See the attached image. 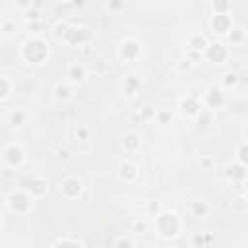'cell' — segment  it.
Masks as SVG:
<instances>
[{"label": "cell", "instance_id": "f546056e", "mask_svg": "<svg viewBox=\"0 0 248 248\" xmlns=\"http://www.w3.org/2000/svg\"><path fill=\"white\" fill-rule=\"evenodd\" d=\"M76 136H78L79 140H87V138H89V128H85V126H81V128H78V132H76Z\"/></svg>", "mask_w": 248, "mask_h": 248}, {"label": "cell", "instance_id": "30bf717a", "mask_svg": "<svg viewBox=\"0 0 248 248\" xmlns=\"http://www.w3.org/2000/svg\"><path fill=\"white\" fill-rule=\"evenodd\" d=\"M81 190H83V184H81V180L76 178V176H68V178H64L62 184H60V192H62V196L68 198V200H76V198L81 194Z\"/></svg>", "mask_w": 248, "mask_h": 248}, {"label": "cell", "instance_id": "4fadbf2b", "mask_svg": "<svg viewBox=\"0 0 248 248\" xmlns=\"http://www.w3.org/2000/svg\"><path fill=\"white\" fill-rule=\"evenodd\" d=\"M66 78H68V81H70V83H83V81H85V78H87V72H85V68H83L81 64L74 62V64H70V66H68Z\"/></svg>", "mask_w": 248, "mask_h": 248}, {"label": "cell", "instance_id": "d6986e66", "mask_svg": "<svg viewBox=\"0 0 248 248\" xmlns=\"http://www.w3.org/2000/svg\"><path fill=\"white\" fill-rule=\"evenodd\" d=\"M140 136L136 134V132H128L126 136H124V140H122V147L126 149V151H130V153H134V151H138L140 149Z\"/></svg>", "mask_w": 248, "mask_h": 248}, {"label": "cell", "instance_id": "ac0fdd59", "mask_svg": "<svg viewBox=\"0 0 248 248\" xmlns=\"http://www.w3.org/2000/svg\"><path fill=\"white\" fill-rule=\"evenodd\" d=\"M25 122H27V112L21 110V108H16V110H12L8 114V124L12 128H21Z\"/></svg>", "mask_w": 248, "mask_h": 248}, {"label": "cell", "instance_id": "277c9868", "mask_svg": "<svg viewBox=\"0 0 248 248\" xmlns=\"http://www.w3.org/2000/svg\"><path fill=\"white\" fill-rule=\"evenodd\" d=\"M225 101H227V97H225L223 89L217 87V85H209V87L205 89V93H203L202 105L205 107V110L211 112V110H219V108L225 105Z\"/></svg>", "mask_w": 248, "mask_h": 248}, {"label": "cell", "instance_id": "3957f363", "mask_svg": "<svg viewBox=\"0 0 248 248\" xmlns=\"http://www.w3.org/2000/svg\"><path fill=\"white\" fill-rule=\"evenodd\" d=\"M31 203H33V196L27 194L25 190H17V192H12L6 200V205L10 207V211L14 213H27L31 209Z\"/></svg>", "mask_w": 248, "mask_h": 248}, {"label": "cell", "instance_id": "e0dca14e", "mask_svg": "<svg viewBox=\"0 0 248 248\" xmlns=\"http://www.w3.org/2000/svg\"><path fill=\"white\" fill-rule=\"evenodd\" d=\"M188 211H190L192 217H196V219H203V217H207L209 207H207V203H205L203 200H194V202L190 203Z\"/></svg>", "mask_w": 248, "mask_h": 248}, {"label": "cell", "instance_id": "f1b7e54d", "mask_svg": "<svg viewBox=\"0 0 248 248\" xmlns=\"http://www.w3.org/2000/svg\"><path fill=\"white\" fill-rule=\"evenodd\" d=\"M116 248H134V242L130 238H118L116 240Z\"/></svg>", "mask_w": 248, "mask_h": 248}, {"label": "cell", "instance_id": "8fae6325", "mask_svg": "<svg viewBox=\"0 0 248 248\" xmlns=\"http://www.w3.org/2000/svg\"><path fill=\"white\" fill-rule=\"evenodd\" d=\"M202 110H203L202 99L196 97V95H186V97L180 101V112H182L184 116H198Z\"/></svg>", "mask_w": 248, "mask_h": 248}, {"label": "cell", "instance_id": "d6a6232c", "mask_svg": "<svg viewBox=\"0 0 248 248\" xmlns=\"http://www.w3.org/2000/svg\"><path fill=\"white\" fill-rule=\"evenodd\" d=\"M244 138H246V143H248V126L244 128Z\"/></svg>", "mask_w": 248, "mask_h": 248}, {"label": "cell", "instance_id": "4dcf8cb0", "mask_svg": "<svg viewBox=\"0 0 248 248\" xmlns=\"http://www.w3.org/2000/svg\"><path fill=\"white\" fill-rule=\"evenodd\" d=\"M134 232H138V234L145 232V223H143V221H136V223H134Z\"/></svg>", "mask_w": 248, "mask_h": 248}, {"label": "cell", "instance_id": "7c38bea8", "mask_svg": "<svg viewBox=\"0 0 248 248\" xmlns=\"http://www.w3.org/2000/svg\"><path fill=\"white\" fill-rule=\"evenodd\" d=\"M225 174H227V178H229L232 184H242V182L246 180V176H248V170H246V167H242V165L236 161V163L227 165Z\"/></svg>", "mask_w": 248, "mask_h": 248}, {"label": "cell", "instance_id": "7a4b0ae2", "mask_svg": "<svg viewBox=\"0 0 248 248\" xmlns=\"http://www.w3.org/2000/svg\"><path fill=\"white\" fill-rule=\"evenodd\" d=\"M48 56V45L41 37H29L21 45V58L29 64H41Z\"/></svg>", "mask_w": 248, "mask_h": 248}, {"label": "cell", "instance_id": "603a6c76", "mask_svg": "<svg viewBox=\"0 0 248 248\" xmlns=\"http://www.w3.org/2000/svg\"><path fill=\"white\" fill-rule=\"evenodd\" d=\"M227 37H229L231 45H240V43L244 41V31H242L240 27H232V29H231V33H229Z\"/></svg>", "mask_w": 248, "mask_h": 248}, {"label": "cell", "instance_id": "44dd1931", "mask_svg": "<svg viewBox=\"0 0 248 248\" xmlns=\"http://www.w3.org/2000/svg\"><path fill=\"white\" fill-rule=\"evenodd\" d=\"M236 161H238L242 167L248 169V143H246V141L236 147Z\"/></svg>", "mask_w": 248, "mask_h": 248}, {"label": "cell", "instance_id": "6da1fadb", "mask_svg": "<svg viewBox=\"0 0 248 248\" xmlns=\"http://www.w3.org/2000/svg\"><path fill=\"white\" fill-rule=\"evenodd\" d=\"M182 229V221L174 211H161L155 217V231L163 238H176Z\"/></svg>", "mask_w": 248, "mask_h": 248}, {"label": "cell", "instance_id": "ba28073f", "mask_svg": "<svg viewBox=\"0 0 248 248\" xmlns=\"http://www.w3.org/2000/svg\"><path fill=\"white\" fill-rule=\"evenodd\" d=\"M2 159L8 167H19L23 161H25V151L19 143H10L4 147L2 151Z\"/></svg>", "mask_w": 248, "mask_h": 248}, {"label": "cell", "instance_id": "8992f818", "mask_svg": "<svg viewBox=\"0 0 248 248\" xmlns=\"http://www.w3.org/2000/svg\"><path fill=\"white\" fill-rule=\"evenodd\" d=\"M21 190H25L27 194H31L33 198H41L46 194L48 190V182L41 176H27L21 180Z\"/></svg>", "mask_w": 248, "mask_h": 248}, {"label": "cell", "instance_id": "52a82bcc", "mask_svg": "<svg viewBox=\"0 0 248 248\" xmlns=\"http://www.w3.org/2000/svg\"><path fill=\"white\" fill-rule=\"evenodd\" d=\"M141 54V43L136 39H124L118 46V56L124 62H134Z\"/></svg>", "mask_w": 248, "mask_h": 248}, {"label": "cell", "instance_id": "2e32d148", "mask_svg": "<svg viewBox=\"0 0 248 248\" xmlns=\"http://www.w3.org/2000/svg\"><path fill=\"white\" fill-rule=\"evenodd\" d=\"M118 176H120V180H124V182H134V180L138 178V167H136L134 163H130V161H124V163L118 167Z\"/></svg>", "mask_w": 248, "mask_h": 248}, {"label": "cell", "instance_id": "484cf974", "mask_svg": "<svg viewBox=\"0 0 248 248\" xmlns=\"http://www.w3.org/2000/svg\"><path fill=\"white\" fill-rule=\"evenodd\" d=\"M155 120H157L159 124H169V122L172 120V114H170L169 110H157V112H155Z\"/></svg>", "mask_w": 248, "mask_h": 248}, {"label": "cell", "instance_id": "836d02e7", "mask_svg": "<svg viewBox=\"0 0 248 248\" xmlns=\"http://www.w3.org/2000/svg\"><path fill=\"white\" fill-rule=\"evenodd\" d=\"M244 202H246V211H248V192H246V200Z\"/></svg>", "mask_w": 248, "mask_h": 248}, {"label": "cell", "instance_id": "5b68a950", "mask_svg": "<svg viewBox=\"0 0 248 248\" xmlns=\"http://www.w3.org/2000/svg\"><path fill=\"white\" fill-rule=\"evenodd\" d=\"M203 56L211 62V64H225L227 60H229V56H231V52H229V48L223 45V43H209L207 45V48L203 50Z\"/></svg>", "mask_w": 248, "mask_h": 248}, {"label": "cell", "instance_id": "4316f807", "mask_svg": "<svg viewBox=\"0 0 248 248\" xmlns=\"http://www.w3.org/2000/svg\"><path fill=\"white\" fill-rule=\"evenodd\" d=\"M25 19H27V21H33V23L39 21V10H37V8H29V10L25 12Z\"/></svg>", "mask_w": 248, "mask_h": 248}, {"label": "cell", "instance_id": "83f0119b", "mask_svg": "<svg viewBox=\"0 0 248 248\" xmlns=\"http://www.w3.org/2000/svg\"><path fill=\"white\" fill-rule=\"evenodd\" d=\"M0 27H2V33H4V35H8V33H12V31L16 29V25H14V23H12L10 19H4V21L0 23Z\"/></svg>", "mask_w": 248, "mask_h": 248}, {"label": "cell", "instance_id": "d4e9b609", "mask_svg": "<svg viewBox=\"0 0 248 248\" xmlns=\"http://www.w3.org/2000/svg\"><path fill=\"white\" fill-rule=\"evenodd\" d=\"M223 83H225L227 87H234V85L238 83V74H236V72H227V74L223 76Z\"/></svg>", "mask_w": 248, "mask_h": 248}, {"label": "cell", "instance_id": "9c48e42d", "mask_svg": "<svg viewBox=\"0 0 248 248\" xmlns=\"http://www.w3.org/2000/svg\"><path fill=\"white\" fill-rule=\"evenodd\" d=\"M209 25H211L213 33H215V35H221V37L229 35L231 29L234 27V25H232V17H231V14H213Z\"/></svg>", "mask_w": 248, "mask_h": 248}, {"label": "cell", "instance_id": "7402d4cb", "mask_svg": "<svg viewBox=\"0 0 248 248\" xmlns=\"http://www.w3.org/2000/svg\"><path fill=\"white\" fill-rule=\"evenodd\" d=\"M231 8H232L231 2H221V0H213L211 2L213 14H231Z\"/></svg>", "mask_w": 248, "mask_h": 248}, {"label": "cell", "instance_id": "ffe728a7", "mask_svg": "<svg viewBox=\"0 0 248 248\" xmlns=\"http://www.w3.org/2000/svg\"><path fill=\"white\" fill-rule=\"evenodd\" d=\"M0 85H2V89H0V99H2V101H8V97H10L12 91L16 89V83H14L8 76H2V78H0Z\"/></svg>", "mask_w": 248, "mask_h": 248}, {"label": "cell", "instance_id": "1f68e13d", "mask_svg": "<svg viewBox=\"0 0 248 248\" xmlns=\"http://www.w3.org/2000/svg\"><path fill=\"white\" fill-rule=\"evenodd\" d=\"M110 12H116V10H124V4L122 2H108V6H107Z\"/></svg>", "mask_w": 248, "mask_h": 248}, {"label": "cell", "instance_id": "9a60e30c", "mask_svg": "<svg viewBox=\"0 0 248 248\" xmlns=\"http://www.w3.org/2000/svg\"><path fill=\"white\" fill-rule=\"evenodd\" d=\"M141 85H143V81H141V78H140L138 74H128V76L124 78V91H126L128 97L136 95V93L141 89Z\"/></svg>", "mask_w": 248, "mask_h": 248}, {"label": "cell", "instance_id": "5bb4252c", "mask_svg": "<svg viewBox=\"0 0 248 248\" xmlns=\"http://www.w3.org/2000/svg\"><path fill=\"white\" fill-rule=\"evenodd\" d=\"M186 43H188V46H190V50H194V52H203L205 48H207V39H205V35H202V33H190L188 35V39H186Z\"/></svg>", "mask_w": 248, "mask_h": 248}, {"label": "cell", "instance_id": "cb8c5ba5", "mask_svg": "<svg viewBox=\"0 0 248 248\" xmlns=\"http://www.w3.org/2000/svg\"><path fill=\"white\" fill-rule=\"evenodd\" d=\"M70 95H72V91H70V87H68L66 83H58V85L54 87V99H58V101L62 99V101H64V99H68Z\"/></svg>", "mask_w": 248, "mask_h": 248}]
</instances>
